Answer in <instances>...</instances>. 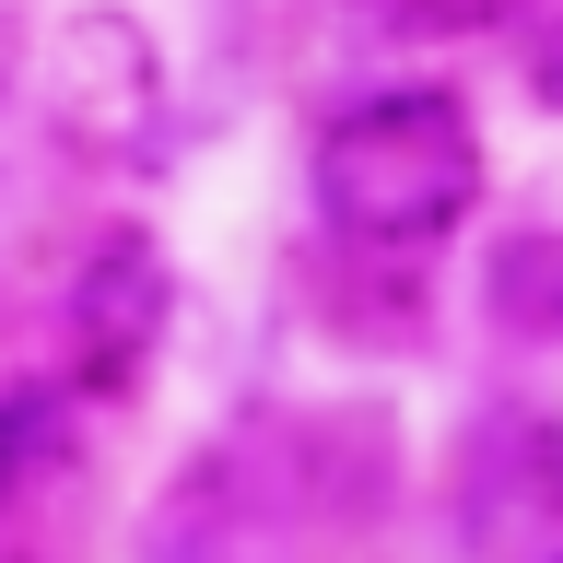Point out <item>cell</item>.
Returning a JSON list of instances; mask_svg holds the SVG:
<instances>
[{"label": "cell", "instance_id": "1", "mask_svg": "<svg viewBox=\"0 0 563 563\" xmlns=\"http://www.w3.org/2000/svg\"><path fill=\"white\" fill-rule=\"evenodd\" d=\"M482 200V130L446 82H387L352 95L317 130V211L352 246H434Z\"/></svg>", "mask_w": 563, "mask_h": 563}, {"label": "cell", "instance_id": "6", "mask_svg": "<svg viewBox=\"0 0 563 563\" xmlns=\"http://www.w3.org/2000/svg\"><path fill=\"white\" fill-rule=\"evenodd\" d=\"M552 95H563V59H552Z\"/></svg>", "mask_w": 563, "mask_h": 563}, {"label": "cell", "instance_id": "4", "mask_svg": "<svg viewBox=\"0 0 563 563\" xmlns=\"http://www.w3.org/2000/svg\"><path fill=\"white\" fill-rule=\"evenodd\" d=\"M422 35H482V24H517L528 0H399Z\"/></svg>", "mask_w": 563, "mask_h": 563}, {"label": "cell", "instance_id": "3", "mask_svg": "<svg viewBox=\"0 0 563 563\" xmlns=\"http://www.w3.org/2000/svg\"><path fill=\"white\" fill-rule=\"evenodd\" d=\"M70 329H82V364L95 376H130L141 352H153V329H165V258H153V235H106L82 258Z\"/></svg>", "mask_w": 563, "mask_h": 563}, {"label": "cell", "instance_id": "5", "mask_svg": "<svg viewBox=\"0 0 563 563\" xmlns=\"http://www.w3.org/2000/svg\"><path fill=\"white\" fill-rule=\"evenodd\" d=\"M12 70H24V12H0V106H12Z\"/></svg>", "mask_w": 563, "mask_h": 563}, {"label": "cell", "instance_id": "2", "mask_svg": "<svg viewBox=\"0 0 563 563\" xmlns=\"http://www.w3.org/2000/svg\"><path fill=\"white\" fill-rule=\"evenodd\" d=\"M47 59H59V118H70L82 141L130 153V141L153 130V95H165V70H153V35H141L130 12H70Z\"/></svg>", "mask_w": 563, "mask_h": 563}]
</instances>
